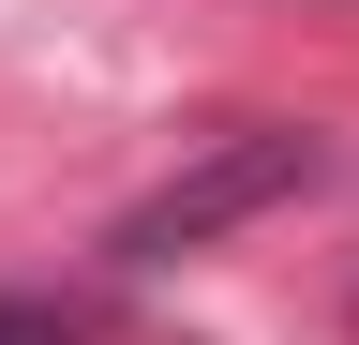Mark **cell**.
<instances>
[{
  "label": "cell",
  "mask_w": 359,
  "mask_h": 345,
  "mask_svg": "<svg viewBox=\"0 0 359 345\" xmlns=\"http://www.w3.org/2000/svg\"><path fill=\"white\" fill-rule=\"evenodd\" d=\"M314 181V136H240V150H210L195 181H165L150 210H120V271H165V255H195V240H224L240 210H269V195H299Z\"/></svg>",
  "instance_id": "6da1fadb"
},
{
  "label": "cell",
  "mask_w": 359,
  "mask_h": 345,
  "mask_svg": "<svg viewBox=\"0 0 359 345\" xmlns=\"http://www.w3.org/2000/svg\"><path fill=\"white\" fill-rule=\"evenodd\" d=\"M0 345H75V315H45V300H0Z\"/></svg>",
  "instance_id": "7a4b0ae2"
}]
</instances>
